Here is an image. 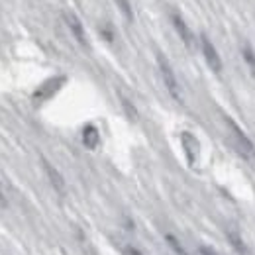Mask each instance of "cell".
I'll return each mask as SVG.
<instances>
[{
	"mask_svg": "<svg viewBox=\"0 0 255 255\" xmlns=\"http://www.w3.org/2000/svg\"><path fill=\"white\" fill-rule=\"evenodd\" d=\"M65 22H67V26H69V30L71 33L75 35V39L81 43V45H89V41H87V33H85V28H83V22L73 14V12H67L65 14Z\"/></svg>",
	"mask_w": 255,
	"mask_h": 255,
	"instance_id": "obj_7",
	"label": "cell"
},
{
	"mask_svg": "<svg viewBox=\"0 0 255 255\" xmlns=\"http://www.w3.org/2000/svg\"><path fill=\"white\" fill-rule=\"evenodd\" d=\"M198 255H218L212 248H208V246H200L198 248Z\"/></svg>",
	"mask_w": 255,
	"mask_h": 255,
	"instance_id": "obj_17",
	"label": "cell"
},
{
	"mask_svg": "<svg viewBox=\"0 0 255 255\" xmlns=\"http://www.w3.org/2000/svg\"><path fill=\"white\" fill-rule=\"evenodd\" d=\"M116 2H118L120 10L124 12V16H126L128 22H133V12H131V6H129V2H128V0H116Z\"/></svg>",
	"mask_w": 255,
	"mask_h": 255,
	"instance_id": "obj_14",
	"label": "cell"
},
{
	"mask_svg": "<svg viewBox=\"0 0 255 255\" xmlns=\"http://www.w3.org/2000/svg\"><path fill=\"white\" fill-rule=\"evenodd\" d=\"M171 22H173L175 30H177V33H179V37L183 39V43H185L187 47H192L194 35H192L191 28L187 26V22L183 20V16H181V14H177V12H173V14H171Z\"/></svg>",
	"mask_w": 255,
	"mask_h": 255,
	"instance_id": "obj_8",
	"label": "cell"
},
{
	"mask_svg": "<svg viewBox=\"0 0 255 255\" xmlns=\"http://www.w3.org/2000/svg\"><path fill=\"white\" fill-rule=\"evenodd\" d=\"M242 57H244L246 65L250 67L252 75L255 77V51H254V47H252L250 43H242Z\"/></svg>",
	"mask_w": 255,
	"mask_h": 255,
	"instance_id": "obj_11",
	"label": "cell"
},
{
	"mask_svg": "<svg viewBox=\"0 0 255 255\" xmlns=\"http://www.w3.org/2000/svg\"><path fill=\"white\" fill-rule=\"evenodd\" d=\"M41 167H43V171H45V175H47V179H49V183H51V187L55 189V191L59 192V194H65V179L63 175L49 163V161L45 159V157H41Z\"/></svg>",
	"mask_w": 255,
	"mask_h": 255,
	"instance_id": "obj_6",
	"label": "cell"
},
{
	"mask_svg": "<svg viewBox=\"0 0 255 255\" xmlns=\"http://www.w3.org/2000/svg\"><path fill=\"white\" fill-rule=\"evenodd\" d=\"M165 242H167V246L175 252V255H189V252L183 248V244H181L173 234H165Z\"/></svg>",
	"mask_w": 255,
	"mask_h": 255,
	"instance_id": "obj_12",
	"label": "cell"
},
{
	"mask_svg": "<svg viewBox=\"0 0 255 255\" xmlns=\"http://www.w3.org/2000/svg\"><path fill=\"white\" fill-rule=\"evenodd\" d=\"M157 67H159V73H161V79H163V85L167 87L169 95L173 96L177 102H183V95H181V85H179V81H177V77H175V71H173L171 63L167 61V57H165V55H161V53H157Z\"/></svg>",
	"mask_w": 255,
	"mask_h": 255,
	"instance_id": "obj_2",
	"label": "cell"
},
{
	"mask_svg": "<svg viewBox=\"0 0 255 255\" xmlns=\"http://www.w3.org/2000/svg\"><path fill=\"white\" fill-rule=\"evenodd\" d=\"M122 252H124V255H143L137 248H133V246H124Z\"/></svg>",
	"mask_w": 255,
	"mask_h": 255,
	"instance_id": "obj_16",
	"label": "cell"
},
{
	"mask_svg": "<svg viewBox=\"0 0 255 255\" xmlns=\"http://www.w3.org/2000/svg\"><path fill=\"white\" fill-rule=\"evenodd\" d=\"M228 242H230V246L238 252L240 255H250V252H248V248H246V242H244V238L236 232V230H230L228 232Z\"/></svg>",
	"mask_w": 255,
	"mask_h": 255,
	"instance_id": "obj_10",
	"label": "cell"
},
{
	"mask_svg": "<svg viewBox=\"0 0 255 255\" xmlns=\"http://www.w3.org/2000/svg\"><path fill=\"white\" fill-rule=\"evenodd\" d=\"M181 145H183V151L187 155L189 165L192 167L198 161V155H200V143H198V139L192 135L191 131H183L181 133Z\"/></svg>",
	"mask_w": 255,
	"mask_h": 255,
	"instance_id": "obj_5",
	"label": "cell"
},
{
	"mask_svg": "<svg viewBox=\"0 0 255 255\" xmlns=\"http://www.w3.org/2000/svg\"><path fill=\"white\" fill-rule=\"evenodd\" d=\"M120 100H122V106H124V110H126L128 118H129L131 122H135V120H137V110H135V106H133L128 98H124V96H120Z\"/></svg>",
	"mask_w": 255,
	"mask_h": 255,
	"instance_id": "obj_13",
	"label": "cell"
},
{
	"mask_svg": "<svg viewBox=\"0 0 255 255\" xmlns=\"http://www.w3.org/2000/svg\"><path fill=\"white\" fill-rule=\"evenodd\" d=\"M0 206H6V198H4V192H2V185H0Z\"/></svg>",
	"mask_w": 255,
	"mask_h": 255,
	"instance_id": "obj_18",
	"label": "cell"
},
{
	"mask_svg": "<svg viewBox=\"0 0 255 255\" xmlns=\"http://www.w3.org/2000/svg\"><path fill=\"white\" fill-rule=\"evenodd\" d=\"M224 122H226L228 133H230V139H232V143H234L236 151H238L242 157H246V159H254L255 157V143L248 137V133L238 126V122H236L234 118H230V116H226V118H224Z\"/></svg>",
	"mask_w": 255,
	"mask_h": 255,
	"instance_id": "obj_1",
	"label": "cell"
},
{
	"mask_svg": "<svg viewBox=\"0 0 255 255\" xmlns=\"http://www.w3.org/2000/svg\"><path fill=\"white\" fill-rule=\"evenodd\" d=\"M100 33L106 37V41H114V33H112V30H110V26H108V24L100 28Z\"/></svg>",
	"mask_w": 255,
	"mask_h": 255,
	"instance_id": "obj_15",
	"label": "cell"
},
{
	"mask_svg": "<svg viewBox=\"0 0 255 255\" xmlns=\"http://www.w3.org/2000/svg\"><path fill=\"white\" fill-rule=\"evenodd\" d=\"M65 83H67V77H65V75L47 79V81H45L43 85H39L37 91L33 93V100H35V102H45V100L53 98V96L59 93V89L63 87Z\"/></svg>",
	"mask_w": 255,
	"mask_h": 255,
	"instance_id": "obj_3",
	"label": "cell"
},
{
	"mask_svg": "<svg viewBox=\"0 0 255 255\" xmlns=\"http://www.w3.org/2000/svg\"><path fill=\"white\" fill-rule=\"evenodd\" d=\"M198 39H200V49H202V55H204L208 67H210L214 73H222V59H220V53H218V49L214 47V43L208 39L206 33H200Z\"/></svg>",
	"mask_w": 255,
	"mask_h": 255,
	"instance_id": "obj_4",
	"label": "cell"
},
{
	"mask_svg": "<svg viewBox=\"0 0 255 255\" xmlns=\"http://www.w3.org/2000/svg\"><path fill=\"white\" fill-rule=\"evenodd\" d=\"M83 143L89 149H96L98 147V143H100V131L96 129V126L87 124V126L83 128Z\"/></svg>",
	"mask_w": 255,
	"mask_h": 255,
	"instance_id": "obj_9",
	"label": "cell"
}]
</instances>
